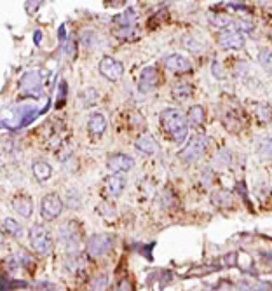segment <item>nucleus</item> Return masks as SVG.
I'll return each instance as SVG.
<instances>
[{"instance_id": "nucleus-1", "label": "nucleus", "mask_w": 272, "mask_h": 291, "mask_svg": "<svg viewBox=\"0 0 272 291\" xmlns=\"http://www.w3.org/2000/svg\"><path fill=\"white\" fill-rule=\"evenodd\" d=\"M161 126L167 135L173 136V140L177 143H182L185 141L187 135H188V122L185 119V115L182 114L177 108H166L164 112H161Z\"/></svg>"}, {"instance_id": "nucleus-2", "label": "nucleus", "mask_w": 272, "mask_h": 291, "mask_svg": "<svg viewBox=\"0 0 272 291\" xmlns=\"http://www.w3.org/2000/svg\"><path fill=\"white\" fill-rule=\"evenodd\" d=\"M30 244L37 253H40V255H49L54 246L51 232H49L44 225H39V223L33 225L30 230Z\"/></svg>"}, {"instance_id": "nucleus-3", "label": "nucleus", "mask_w": 272, "mask_h": 291, "mask_svg": "<svg viewBox=\"0 0 272 291\" xmlns=\"http://www.w3.org/2000/svg\"><path fill=\"white\" fill-rule=\"evenodd\" d=\"M206 148H208L206 136H203V135L194 136V138L185 145V148L180 152V161L185 162V164H190V162L201 159V157L206 153Z\"/></svg>"}, {"instance_id": "nucleus-4", "label": "nucleus", "mask_w": 272, "mask_h": 291, "mask_svg": "<svg viewBox=\"0 0 272 291\" xmlns=\"http://www.w3.org/2000/svg\"><path fill=\"white\" fill-rule=\"evenodd\" d=\"M114 244H115V239L112 237V235L94 234L87 239L86 251H87V255H91V256H105L114 249Z\"/></svg>"}, {"instance_id": "nucleus-5", "label": "nucleus", "mask_w": 272, "mask_h": 291, "mask_svg": "<svg viewBox=\"0 0 272 291\" xmlns=\"http://www.w3.org/2000/svg\"><path fill=\"white\" fill-rule=\"evenodd\" d=\"M63 207H65V202L58 194H47L42 197L40 201V215L44 220L51 222V220H56L58 216L63 213Z\"/></svg>"}, {"instance_id": "nucleus-6", "label": "nucleus", "mask_w": 272, "mask_h": 291, "mask_svg": "<svg viewBox=\"0 0 272 291\" xmlns=\"http://www.w3.org/2000/svg\"><path fill=\"white\" fill-rule=\"evenodd\" d=\"M98 70L105 78H108V81H112V82L120 81L124 75V65L120 63V61L114 60L112 56L102 58V61H100V65H98Z\"/></svg>"}, {"instance_id": "nucleus-7", "label": "nucleus", "mask_w": 272, "mask_h": 291, "mask_svg": "<svg viewBox=\"0 0 272 291\" xmlns=\"http://www.w3.org/2000/svg\"><path fill=\"white\" fill-rule=\"evenodd\" d=\"M216 44L221 49H242L244 47V37L239 30H221L216 35Z\"/></svg>"}, {"instance_id": "nucleus-8", "label": "nucleus", "mask_w": 272, "mask_h": 291, "mask_svg": "<svg viewBox=\"0 0 272 291\" xmlns=\"http://www.w3.org/2000/svg\"><path fill=\"white\" fill-rule=\"evenodd\" d=\"M133 166H135V161L126 153H112L107 159V168L112 173H128L133 169Z\"/></svg>"}, {"instance_id": "nucleus-9", "label": "nucleus", "mask_w": 272, "mask_h": 291, "mask_svg": "<svg viewBox=\"0 0 272 291\" xmlns=\"http://www.w3.org/2000/svg\"><path fill=\"white\" fill-rule=\"evenodd\" d=\"M159 86V73L156 66H146V68L141 72L140 75V82H138V87H140L141 93H150Z\"/></svg>"}, {"instance_id": "nucleus-10", "label": "nucleus", "mask_w": 272, "mask_h": 291, "mask_svg": "<svg viewBox=\"0 0 272 291\" xmlns=\"http://www.w3.org/2000/svg\"><path fill=\"white\" fill-rule=\"evenodd\" d=\"M162 63L169 72H175V73H185V72H190L192 70V65L187 58L180 56V54H169L162 60Z\"/></svg>"}, {"instance_id": "nucleus-11", "label": "nucleus", "mask_w": 272, "mask_h": 291, "mask_svg": "<svg viewBox=\"0 0 272 291\" xmlns=\"http://www.w3.org/2000/svg\"><path fill=\"white\" fill-rule=\"evenodd\" d=\"M126 187V180L120 173H112L110 176L105 180V192H107L110 197H119L122 194Z\"/></svg>"}, {"instance_id": "nucleus-12", "label": "nucleus", "mask_w": 272, "mask_h": 291, "mask_svg": "<svg viewBox=\"0 0 272 291\" xmlns=\"http://www.w3.org/2000/svg\"><path fill=\"white\" fill-rule=\"evenodd\" d=\"M12 207L18 215H21L23 218H30L33 213V199L30 195H16L12 199Z\"/></svg>"}, {"instance_id": "nucleus-13", "label": "nucleus", "mask_w": 272, "mask_h": 291, "mask_svg": "<svg viewBox=\"0 0 272 291\" xmlns=\"http://www.w3.org/2000/svg\"><path fill=\"white\" fill-rule=\"evenodd\" d=\"M105 129H107V119L102 114H91L89 120H87V131L91 136H102Z\"/></svg>"}, {"instance_id": "nucleus-14", "label": "nucleus", "mask_w": 272, "mask_h": 291, "mask_svg": "<svg viewBox=\"0 0 272 291\" xmlns=\"http://www.w3.org/2000/svg\"><path fill=\"white\" fill-rule=\"evenodd\" d=\"M206 120V110L201 105H194L187 112V122L190 127H201Z\"/></svg>"}, {"instance_id": "nucleus-15", "label": "nucleus", "mask_w": 272, "mask_h": 291, "mask_svg": "<svg viewBox=\"0 0 272 291\" xmlns=\"http://www.w3.org/2000/svg\"><path fill=\"white\" fill-rule=\"evenodd\" d=\"M75 223H77V222H66V225L61 228V239L70 249L77 248V243H79V234L73 230Z\"/></svg>"}, {"instance_id": "nucleus-16", "label": "nucleus", "mask_w": 272, "mask_h": 291, "mask_svg": "<svg viewBox=\"0 0 272 291\" xmlns=\"http://www.w3.org/2000/svg\"><path fill=\"white\" fill-rule=\"evenodd\" d=\"M32 173H33V176H35L37 181H45V180H49V178H51L53 168H51V164H49V162L37 161V162H33V166H32Z\"/></svg>"}, {"instance_id": "nucleus-17", "label": "nucleus", "mask_w": 272, "mask_h": 291, "mask_svg": "<svg viewBox=\"0 0 272 291\" xmlns=\"http://www.w3.org/2000/svg\"><path fill=\"white\" fill-rule=\"evenodd\" d=\"M209 23L220 30H232L236 28V19L229 14H209Z\"/></svg>"}, {"instance_id": "nucleus-18", "label": "nucleus", "mask_w": 272, "mask_h": 291, "mask_svg": "<svg viewBox=\"0 0 272 291\" xmlns=\"http://www.w3.org/2000/svg\"><path fill=\"white\" fill-rule=\"evenodd\" d=\"M21 89L28 93H37L40 89V73L39 72H28L21 78Z\"/></svg>"}, {"instance_id": "nucleus-19", "label": "nucleus", "mask_w": 272, "mask_h": 291, "mask_svg": "<svg viewBox=\"0 0 272 291\" xmlns=\"http://www.w3.org/2000/svg\"><path fill=\"white\" fill-rule=\"evenodd\" d=\"M192 93H194V87H192V84H188V82H178L171 89V94H173V98L177 101H185V99L192 96Z\"/></svg>"}, {"instance_id": "nucleus-20", "label": "nucleus", "mask_w": 272, "mask_h": 291, "mask_svg": "<svg viewBox=\"0 0 272 291\" xmlns=\"http://www.w3.org/2000/svg\"><path fill=\"white\" fill-rule=\"evenodd\" d=\"M211 202L215 206L221 207V209L230 207L232 206V194H230L229 190H216V192L211 194Z\"/></svg>"}, {"instance_id": "nucleus-21", "label": "nucleus", "mask_w": 272, "mask_h": 291, "mask_svg": "<svg viewBox=\"0 0 272 291\" xmlns=\"http://www.w3.org/2000/svg\"><path fill=\"white\" fill-rule=\"evenodd\" d=\"M136 148L143 153H154L157 150V145H156V140L152 138V135H141L140 138L136 140Z\"/></svg>"}, {"instance_id": "nucleus-22", "label": "nucleus", "mask_w": 272, "mask_h": 291, "mask_svg": "<svg viewBox=\"0 0 272 291\" xmlns=\"http://www.w3.org/2000/svg\"><path fill=\"white\" fill-rule=\"evenodd\" d=\"M65 265H66V270L77 274V272H81V270L84 269V265H86V260H84L82 255H77L75 251H72L68 255V258H66Z\"/></svg>"}, {"instance_id": "nucleus-23", "label": "nucleus", "mask_w": 272, "mask_h": 291, "mask_svg": "<svg viewBox=\"0 0 272 291\" xmlns=\"http://www.w3.org/2000/svg\"><path fill=\"white\" fill-rule=\"evenodd\" d=\"M255 115L262 124H267L272 120V107L269 103H257L255 105Z\"/></svg>"}, {"instance_id": "nucleus-24", "label": "nucleus", "mask_w": 272, "mask_h": 291, "mask_svg": "<svg viewBox=\"0 0 272 291\" xmlns=\"http://www.w3.org/2000/svg\"><path fill=\"white\" fill-rule=\"evenodd\" d=\"M135 21H136L135 9H128V11H124L122 14H119V16H115V18H114V23L119 24V27H133Z\"/></svg>"}, {"instance_id": "nucleus-25", "label": "nucleus", "mask_w": 272, "mask_h": 291, "mask_svg": "<svg viewBox=\"0 0 272 291\" xmlns=\"http://www.w3.org/2000/svg\"><path fill=\"white\" fill-rule=\"evenodd\" d=\"M4 232L12 235V237H21V234H23V227H21L16 220L6 218L4 220Z\"/></svg>"}, {"instance_id": "nucleus-26", "label": "nucleus", "mask_w": 272, "mask_h": 291, "mask_svg": "<svg viewBox=\"0 0 272 291\" xmlns=\"http://www.w3.org/2000/svg\"><path fill=\"white\" fill-rule=\"evenodd\" d=\"M182 45L190 52H199L201 49H203V44H201L199 40L192 35H183L182 37Z\"/></svg>"}, {"instance_id": "nucleus-27", "label": "nucleus", "mask_w": 272, "mask_h": 291, "mask_svg": "<svg viewBox=\"0 0 272 291\" xmlns=\"http://www.w3.org/2000/svg\"><path fill=\"white\" fill-rule=\"evenodd\" d=\"M213 164L220 169H229L230 168V152L229 150H220L213 159Z\"/></svg>"}, {"instance_id": "nucleus-28", "label": "nucleus", "mask_w": 272, "mask_h": 291, "mask_svg": "<svg viewBox=\"0 0 272 291\" xmlns=\"http://www.w3.org/2000/svg\"><path fill=\"white\" fill-rule=\"evenodd\" d=\"M224 126H225V129H229L230 133H239V131L242 129L241 120L234 117V115L230 114V112L224 117Z\"/></svg>"}, {"instance_id": "nucleus-29", "label": "nucleus", "mask_w": 272, "mask_h": 291, "mask_svg": "<svg viewBox=\"0 0 272 291\" xmlns=\"http://www.w3.org/2000/svg\"><path fill=\"white\" fill-rule=\"evenodd\" d=\"M258 155L265 161H272V138H265L258 145Z\"/></svg>"}, {"instance_id": "nucleus-30", "label": "nucleus", "mask_w": 272, "mask_h": 291, "mask_svg": "<svg viewBox=\"0 0 272 291\" xmlns=\"http://www.w3.org/2000/svg\"><path fill=\"white\" fill-rule=\"evenodd\" d=\"M98 98H100V94L96 93V89H93V87H87V89L82 93V101L86 107L96 105V103H98Z\"/></svg>"}, {"instance_id": "nucleus-31", "label": "nucleus", "mask_w": 272, "mask_h": 291, "mask_svg": "<svg viewBox=\"0 0 272 291\" xmlns=\"http://www.w3.org/2000/svg\"><path fill=\"white\" fill-rule=\"evenodd\" d=\"M258 61H260L262 66L267 70V72L272 73V52L269 51V49H262L260 56H258Z\"/></svg>"}, {"instance_id": "nucleus-32", "label": "nucleus", "mask_w": 272, "mask_h": 291, "mask_svg": "<svg viewBox=\"0 0 272 291\" xmlns=\"http://www.w3.org/2000/svg\"><path fill=\"white\" fill-rule=\"evenodd\" d=\"M115 35L120 40H133L135 39V27H120L119 32H115Z\"/></svg>"}, {"instance_id": "nucleus-33", "label": "nucleus", "mask_w": 272, "mask_h": 291, "mask_svg": "<svg viewBox=\"0 0 272 291\" xmlns=\"http://www.w3.org/2000/svg\"><path fill=\"white\" fill-rule=\"evenodd\" d=\"M91 286H93L94 289H105L108 286V277L107 274H100V276H96L93 281H91Z\"/></svg>"}, {"instance_id": "nucleus-34", "label": "nucleus", "mask_w": 272, "mask_h": 291, "mask_svg": "<svg viewBox=\"0 0 272 291\" xmlns=\"http://www.w3.org/2000/svg\"><path fill=\"white\" fill-rule=\"evenodd\" d=\"M211 73H213V75H215L216 78H224V77H225L224 66H221L218 61H213V65H211Z\"/></svg>"}, {"instance_id": "nucleus-35", "label": "nucleus", "mask_w": 272, "mask_h": 291, "mask_svg": "<svg viewBox=\"0 0 272 291\" xmlns=\"http://www.w3.org/2000/svg\"><path fill=\"white\" fill-rule=\"evenodd\" d=\"M236 30H239V32H253V24H251L250 21H237L236 19Z\"/></svg>"}, {"instance_id": "nucleus-36", "label": "nucleus", "mask_w": 272, "mask_h": 291, "mask_svg": "<svg viewBox=\"0 0 272 291\" xmlns=\"http://www.w3.org/2000/svg\"><path fill=\"white\" fill-rule=\"evenodd\" d=\"M246 73H248V63H244V61H241V63L236 65V75L237 77H244Z\"/></svg>"}, {"instance_id": "nucleus-37", "label": "nucleus", "mask_w": 272, "mask_h": 291, "mask_svg": "<svg viewBox=\"0 0 272 291\" xmlns=\"http://www.w3.org/2000/svg\"><path fill=\"white\" fill-rule=\"evenodd\" d=\"M65 51H66V54H68V58H75V44L72 42V40H68V42H66Z\"/></svg>"}, {"instance_id": "nucleus-38", "label": "nucleus", "mask_w": 272, "mask_h": 291, "mask_svg": "<svg viewBox=\"0 0 272 291\" xmlns=\"http://www.w3.org/2000/svg\"><path fill=\"white\" fill-rule=\"evenodd\" d=\"M40 4H42V0H30V2H28V6H27V9L33 12V11L39 9Z\"/></svg>"}, {"instance_id": "nucleus-39", "label": "nucleus", "mask_w": 272, "mask_h": 291, "mask_svg": "<svg viewBox=\"0 0 272 291\" xmlns=\"http://www.w3.org/2000/svg\"><path fill=\"white\" fill-rule=\"evenodd\" d=\"M21 265V261L18 258H9L7 260V267H9L11 270H14V269H18Z\"/></svg>"}, {"instance_id": "nucleus-40", "label": "nucleus", "mask_w": 272, "mask_h": 291, "mask_svg": "<svg viewBox=\"0 0 272 291\" xmlns=\"http://www.w3.org/2000/svg\"><path fill=\"white\" fill-rule=\"evenodd\" d=\"M39 40H40V33L37 32V33H35V44H39Z\"/></svg>"}, {"instance_id": "nucleus-41", "label": "nucleus", "mask_w": 272, "mask_h": 291, "mask_svg": "<svg viewBox=\"0 0 272 291\" xmlns=\"http://www.w3.org/2000/svg\"><path fill=\"white\" fill-rule=\"evenodd\" d=\"M270 39H272V33H270Z\"/></svg>"}]
</instances>
